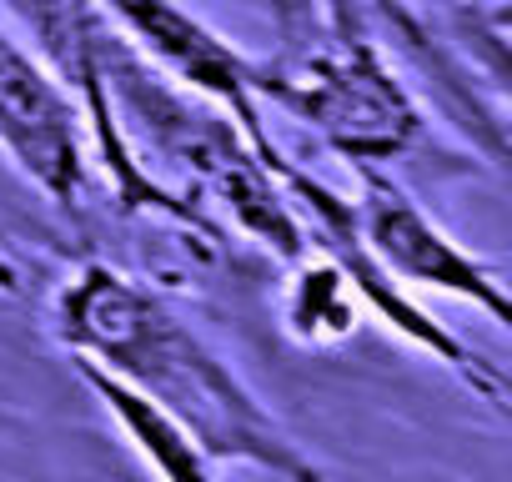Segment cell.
<instances>
[{"label":"cell","mask_w":512,"mask_h":482,"mask_svg":"<svg viewBox=\"0 0 512 482\" xmlns=\"http://www.w3.org/2000/svg\"><path fill=\"white\" fill-rule=\"evenodd\" d=\"M81 367V362H76ZM81 377L91 382V392L101 397V407L116 417V427H121V437L131 442V452L151 467V477L156 482H216L211 477V457L186 437V432H176L166 417H156L136 392H126V387H116L111 377H101L96 367H81Z\"/></svg>","instance_id":"9c48e42d"},{"label":"cell","mask_w":512,"mask_h":482,"mask_svg":"<svg viewBox=\"0 0 512 482\" xmlns=\"http://www.w3.org/2000/svg\"><path fill=\"white\" fill-rule=\"evenodd\" d=\"M96 81L106 91L121 146L156 186H166L206 221H231L251 247L287 267L307 257V231L282 181L262 166L256 146L221 106L161 76L106 21L96 36Z\"/></svg>","instance_id":"7a4b0ae2"},{"label":"cell","mask_w":512,"mask_h":482,"mask_svg":"<svg viewBox=\"0 0 512 482\" xmlns=\"http://www.w3.org/2000/svg\"><path fill=\"white\" fill-rule=\"evenodd\" d=\"M51 332L81 367L136 392L211 462H246L282 482H322V467L236 377V367L156 287L121 267L81 262L56 287Z\"/></svg>","instance_id":"6da1fadb"},{"label":"cell","mask_w":512,"mask_h":482,"mask_svg":"<svg viewBox=\"0 0 512 482\" xmlns=\"http://www.w3.org/2000/svg\"><path fill=\"white\" fill-rule=\"evenodd\" d=\"M322 6V21L327 26H337V31H367V36H392V46H402V56H412L437 86H442V101H447V111L457 116V126L462 131H472L482 146H487V156L492 161H502V121L482 106V96H477V86L462 76V66L432 41V31L417 21V11H412V0H317Z\"/></svg>","instance_id":"ba28073f"},{"label":"cell","mask_w":512,"mask_h":482,"mask_svg":"<svg viewBox=\"0 0 512 482\" xmlns=\"http://www.w3.org/2000/svg\"><path fill=\"white\" fill-rule=\"evenodd\" d=\"M347 201H352V226L362 236L367 257L402 292H412V287L442 292V297L472 302L497 327L512 322L502 277L482 257L462 252L457 241L422 211V201H412L382 166H357V196H347Z\"/></svg>","instance_id":"52a82bcc"},{"label":"cell","mask_w":512,"mask_h":482,"mask_svg":"<svg viewBox=\"0 0 512 482\" xmlns=\"http://www.w3.org/2000/svg\"><path fill=\"white\" fill-rule=\"evenodd\" d=\"M91 11L161 76H171L176 86L221 106L241 126V136L256 146L262 166L277 176L287 151L277 146V136L267 126V106L256 96V56L231 46L196 11H186L181 0H91Z\"/></svg>","instance_id":"5b68a950"},{"label":"cell","mask_w":512,"mask_h":482,"mask_svg":"<svg viewBox=\"0 0 512 482\" xmlns=\"http://www.w3.org/2000/svg\"><path fill=\"white\" fill-rule=\"evenodd\" d=\"M256 96L262 106L302 121L327 151L352 166H382L407 156L427 121L392 56L367 31L327 26L322 41L292 46L282 56H256Z\"/></svg>","instance_id":"3957f363"},{"label":"cell","mask_w":512,"mask_h":482,"mask_svg":"<svg viewBox=\"0 0 512 482\" xmlns=\"http://www.w3.org/2000/svg\"><path fill=\"white\" fill-rule=\"evenodd\" d=\"M0 151L61 211L91 191V131L66 81L0 21Z\"/></svg>","instance_id":"8992f818"},{"label":"cell","mask_w":512,"mask_h":482,"mask_svg":"<svg viewBox=\"0 0 512 482\" xmlns=\"http://www.w3.org/2000/svg\"><path fill=\"white\" fill-rule=\"evenodd\" d=\"M0 292H6V297L21 292V272H16V262H11L6 252H0Z\"/></svg>","instance_id":"8fae6325"},{"label":"cell","mask_w":512,"mask_h":482,"mask_svg":"<svg viewBox=\"0 0 512 482\" xmlns=\"http://www.w3.org/2000/svg\"><path fill=\"white\" fill-rule=\"evenodd\" d=\"M357 297L347 292L342 272L332 262H322L317 252H307L297 262V277L287 287V302H282V317H287V332L302 337V342H342L352 327H357Z\"/></svg>","instance_id":"30bf717a"},{"label":"cell","mask_w":512,"mask_h":482,"mask_svg":"<svg viewBox=\"0 0 512 482\" xmlns=\"http://www.w3.org/2000/svg\"><path fill=\"white\" fill-rule=\"evenodd\" d=\"M11 11V21L36 41L31 51L66 81V91L76 96L81 116H86V131H91V151L96 161L106 166V181H111V201L116 211L126 216H161L171 226H181L186 236H196V247L206 252L216 241V226L206 216H196L186 201H176L166 186H156L136 161L131 151L121 146L116 136V121H111V106H106V91L96 81V36H101V16L91 11V0H0Z\"/></svg>","instance_id":"277c9868"}]
</instances>
